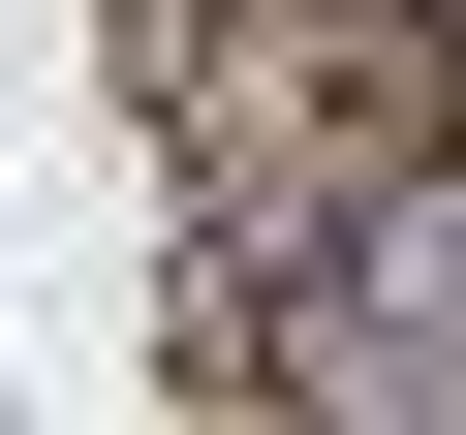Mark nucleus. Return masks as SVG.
I'll return each instance as SVG.
<instances>
[{
    "instance_id": "f257e3e1",
    "label": "nucleus",
    "mask_w": 466,
    "mask_h": 435,
    "mask_svg": "<svg viewBox=\"0 0 466 435\" xmlns=\"http://www.w3.org/2000/svg\"><path fill=\"white\" fill-rule=\"evenodd\" d=\"M280 373H311V404H466V187H435V218H373V249L311 280V342H280Z\"/></svg>"
}]
</instances>
